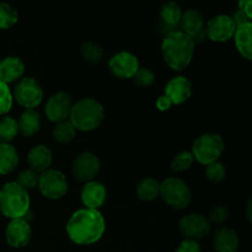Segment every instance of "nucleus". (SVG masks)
Instances as JSON below:
<instances>
[{
    "instance_id": "obj_1",
    "label": "nucleus",
    "mask_w": 252,
    "mask_h": 252,
    "mask_svg": "<svg viewBox=\"0 0 252 252\" xmlns=\"http://www.w3.org/2000/svg\"><path fill=\"white\" fill-rule=\"evenodd\" d=\"M106 219L100 211L80 208L74 212L65 224L69 240L79 246L98 243L105 235Z\"/></svg>"
},
{
    "instance_id": "obj_2",
    "label": "nucleus",
    "mask_w": 252,
    "mask_h": 252,
    "mask_svg": "<svg viewBox=\"0 0 252 252\" xmlns=\"http://www.w3.org/2000/svg\"><path fill=\"white\" fill-rule=\"evenodd\" d=\"M196 43L181 30L165 34L161 42V54L165 64L174 71H182L191 64Z\"/></svg>"
},
{
    "instance_id": "obj_3",
    "label": "nucleus",
    "mask_w": 252,
    "mask_h": 252,
    "mask_svg": "<svg viewBox=\"0 0 252 252\" xmlns=\"http://www.w3.org/2000/svg\"><path fill=\"white\" fill-rule=\"evenodd\" d=\"M105 120V107L100 101L93 97H83L75 101L69 115V122L80 132H93L102 125Z\"/></svg>"
},
{
    "instance_id": "obj_4",
    "label": "nucleus",
    "mask_w": 252,
    "mask_h": 252,
    "mask_svg": "<svg viewBox=\"0 0 252 252\" xmlns=\"http://www.w3.org/2000/svg\"><path fill=\"white\" fill-rule=\"evenodd\" d=\"M31 198L26 189H22L16 181H10L0 189V213L5 218H25L30 212Z\"/></svg>"
},
{
    "instance_id": "obj_5",
    "label": "nucleus",
    "mask_w": 252,
    "mask_h": 252,
    "mask_svg": "<svg viewBox=\"0 0 252 252\" xmlns=\"http://www.w3.org/2000/svg\"><path fill=\"white\" fill-rule=\"evenodd\" d=\"M224 149L225 144L220 135L217 133H203L196 138L192 144L191 153L194 161L207 166L212 162L218 161L224 153Z\"/></svg>"
},
{
    "instance_id": "obj_6",
    "label": "nucleus",
    "mask_w": 252,
    "mask_h": 252,
    "mask_svg": "<svg viewBox=\"0 0 252 252\" xmlns=\"http://www.w3.org/2000/svg\"><path fill=\"white\" fill-rule=\"evenodd\" d=\"M160 198L170 208L181 211L189 207L192 192L189 185L179 177H167L160 182Z\"/></svg>"
},
{
    "instance_id": "obj_7",
    "label": "nucleus",
    "mask_w": 252,
    "mask_h": 252,
    "mask_svg": "<svg viewBox=\"0 0 252 252\" xmlns=\"http://www.w3.org/2000/svg\"><path fill=\"white\" fill-rule=\"evenodd\" d=\"M12 97L25 110H34L42 103L44 93L38 81L32 76H24L11 90Z\"/></svg>"
},
{
    "instance_id": "obj_8",
    "label": "nucleus",
    "mask_w": 252,
    "mask_h": 252,
    "mask_svg": "<svg viewBox=\"0 0 252 252\" xmlns=\"http://www.w3.org/2000/svg\"><path fill=\"white\" fill-rule=\"evenodd\" d=\"M37 189L44 198L58 201L68 193V179L61 170L48 169L47 171L39 174Z\"/></svg>"
},
{
    "instance_id": "obj_9",
    "label": "nucleus",
    "mask_w": 252,
    "mask_h": 252,
    "mask_svg": "<svg viewBox=\"0 0 252 252\" xmlns=\"http://www.w3.org/2000/svg\"><path fill=\"white\" fill-rule=\"evenodd\" d=\"M101 171V161L96 154L83 152L74 159L71 164V176L78 182H90L96 180Z\"/></svg>"
},
{
    "instance_id": "obj_10",
    "label": "nucleus",
    "mask_w": 252,
    "mask_h": 252,
    "mask_svg": "<svg viewBox=\"0 0 252 252\" xmlns=\"http://www.w3.org/2000/svg\"><path fill=\"white\" fill-rule=\"evenodd\" d=\"M179 230L185 239L198 241L211 234L212 224L203 214L189 213L180 219Z\"/></svg>"
},
{
    "instance_id": "obj_11",
    "label": "nucleus",
    "mask_w": 252,
    "mask_h": 252,
    "mask_svg": "<svg viewBox=\"0 0 252 252\" xmlns=\"http://www.w3.org/2000/svg\"><path fill=\"white\" fill-rule=\"evenodd\" d=\"M73 103V97L65 91H58L53 94L49 96L44 105V115L47 120L54 125L69 120Z\"/></svg>"
},
{
    "instance_id": "obj_12",
    "label": "nucleus",
    "mask_w": 252,
    "mask_h": 252,
    "mask_svg": "<svg viewBox=\"0 0 252 252\" xmlns=\"http://www.w3.org/2000/svg\"><path fill=\"white\" fill-rule=\"evenodd\" d=\"M236 25L228 14H219L206 24L207 38L216 43H224L233 38Z\"/></svg>"
},
{
    "instance_id": "obj_13",
    "label": "nucleus",
    "mask_w": 252,
    "mask_h": 252,
    "mask_svg": "<svg viewBox=\"0 0 252 252\" xmlns=\"http://www.w3.org/2000/svg\"><path fill=\"white\" fill-rule=\"evenodd\" d=\"M139 68V59L129 51L117 52L108 61V70L117 79H133Z\"/></svg>"
},
{
    "instance_id": "obj_14",
    "label": "nucleus",
    "mask_w": 252,
    "mask_h": 252,
    "mask_svg": "<svg viewBox=\"0 0 252 252\" xmlns=\"http://www.w3.org/2000/svg\"><path fill=\"white\" fill-rule=\"evenodd\" d=\"M32 238L31 225L24 218L12 219L5 229V240L12 249H24Z\"/></svg>"
},
{
    "instance_id": "obj_15",
    "label": "nucleus",
    "mask_w": 252,
    "mask_h": 252,
    "mask_svg": "<svg viewBox=\"0 0 252 252\" xmlns=\"http://www.w3.org/2000/svg\"><path fill=\"white\" fill-rule=\"evenodd\" d=\"M164 95L174 106L187 102L192 96V83L187 76L176 75L170 79L164 89Z\"/></svg>"
},
{
    "instance_id": "obj_16",
    "label": "nucleus",
    "mask_w": 252,
    "mask_h": 252,
    "mask_svg": "<svg viewBox=\"0 0 252 252\" xmlns=\"http://www.w3.org/2000/svg\"><path fill=\"white\" fill-rule=\"evenodd\" d=\"M106 199H107V189L102 182L94 180L84 184L80 191V201L84 208L100 211L101 207L106 203Z\"/></svg>"
},
{
    "instance_id": "obj_17",
    "label": "nucleus",
    "mask_w": 252,
    "mask_h": 252,
    "mask_svg": "<svg viewBox=\"0 0 252 252\" xmlns=\"http://www.w3.org/2000/svg\"><path fill=\"white\" fill-rule=\"evenodd\" d=\"M212 245L216 252H238L240 239L235 229L229 226H219L213 234Z\"/></svg>"
},
{
    "instance_id": "obj_18",
    "label": "nucleus",
    "mask_w": 252,
    "mask_h": 252,
    "mask_svg": "<svg viewBox=\"0 0 252 252\" xmlns=\"http://www.w3.org/2000/svg\"><path fill=\"white\" fill-rule=\"evenodd\" d=\"M26 159L30 170L37 174H42L51 169V165L53 162V154L47 145L37 144L27 152Z\"/></svg>"
},
{
    "instance_id": "obj_19",
    "label": "nucleus",
    "mask_w": 252,
    "mask_h": 252,
    "mask_svg": "<svg viewBox=\"0 0 252 252\" xmlns=\"http://www.w3.org/2000/svg\"><path fill=\"white\" fill-rule=\"evenodd\" d=\"M26 65L20 57L9 56L0 61V81L6 85L17 83L25 76Z\"/></svg>"
},
{
    "instance_id": "obj_20",
    "label": "nucleus",
    "mask_w": 252,
    "mask_h": 252,
    "mask_svg": "<svg viewBox=\"0 0 252 252\" xmlns=\"http://www.w3.org/2000/svg\"><path fill=\"white\" fill-rule=\"evenodd\" d=\"M180 27H181V31L184 33L194 39L202 32L206 31V20H204L203 14L199 10L189 7L182 12Z\"/></svg>"
},
{
    "instance_id": "obj_21",
    "label": "nucleus",
    "mask_w": 252,
    "mask_h": 252,
    "mask_svg": "<svg viewBox=\"0 0 252 252\" xmlns=\"http://www.w3.org/2000/svg\"><path fill=\"white\" fill-rule=\"evenodd\" d=\"M233 38L239 54L246 61H252V22L236 26Z\"/></svg>"
},
{
    "instance_id": "obj_22",
    "label": "nucleus",
    "mask_w": 252,
    "mask_h": 252,
    "mask_svg": "<svg viewBox=\"0 0 252 252\" xmlns=\"http://www.w3.org/2000/svg\"><path fill=\"white\" fill-rule=\"evenodd\" d=\"M16 121L19 133L26 138L34 137L41 129V115L36 110H25Z\"/></svg>"
},
{
    "instance_id": "obj_23",
    "label": "nucleus",
    "mask_w": 252,
    "mask_h": 252,
    "mask_svg": "<svg viewBox=\"0 0 252 252\" xmlns=\"http://www.w3.org/2000/svg\"><path fill=\"white\" fill-rule=\"evenodd\" d=\"M20 162V155L12 144L0 143V175H10L16 170Z\"/></svg>"
},
{
    "instance_id": "obj_24",
    "label": "nucleus",
    "mask_w": 252,
    "mask_h": 252,
    "mask_svg": "<svg viewBox=\"0 0 252 252\" xmlns=\"http://www.w3.org/2000/svg\"><path fill=\"white\" fill-rule=\"evenodd\" d=\"M138 199L143 202H153L160 197V182L154 177H144L135 187Z\"/></svg>"
},
{
    "instance_id": "obj_25",
    "label": "nucleus",
    "mask_w": 252,
    "mask_h": 252,
    "mask_svg": "<svg viewBox=\"0 0 252 252\" xmlns=\"http://www.w3.org/2000/svg\"><path fill=\"white\" fill-rule=\"evenodd\" d=\"M182 7L176 1H166L160 7V19L170 27H176L180 25L182 17Z\"/></svg>"
},
{
    "instance_id": "obj_26",
    "label": "nucleus",
    "mask_w": 252,
    "mask_h": 252,
    "mask_svg": "<svg viewBox=\"0 0 252 252\" xmlns=\"http://www.w3.org/2000/svg\"><path fill=\"white\" fill-rule=\"evenodd\" d=\"M76 137V129L74 126L69 122V120L59 122L54 125L53 130H52V138L54 142L58 144H68L73 142L74 138Z\"/></svg>"
},
{
    "instance_id": "obj_27",
    "label": "nucleus",
    "mask_w": 252,
    "mask_h": 252,
    "mask_svg": "<svg viewBox=\"0 0 252 252\" xmlns=\"http://www.w3.org/2000/svg\"><path fill=\"white\" fill-rule=\"evenodd\" d=\"M81 58L89 64H98L105 57V51L98 43L93 41L84 42L80 47Z\"/></svg>"
},
{
    "instance_id": "obj_28",
    "label": "nucleus",
    "mask_w": 252,
    "mask_h": 252,
    "mask_svg": "<svg viewBox=\"0 0 252 252\" xmlns=\"http://www.w3.org/2000/svg\"><path fill=\"white\" fill-rule=\"evenodd\" d=\"M17 134H19L17 121L10 116H2L0 118V143L11 144Z\"/></svg>"
},
{
    "instance_id": "obj_29",
    "label": "nucleus",
    "mask_w": 252,
    "mask_h": 252,
    "mask_svg": "<svg viewBox=\"0 0 252 252\" xmlns=\"http://www.w3.org/2000/svg\"><path fill=\"white\" fill-rule=\"evenodd\" d=\"M19 21V12L7 2H0V30L14 27Z\"/></svg>"
},
{
    "instance_id": "obj_30",
    "label": "nucleus",
    "mask_w": 252,
    "mask_h": 252,
    "mask_svg": "<svg viewBox=\"0 0 252 252\" xmlns=\"http://www.w3.org/2000/svg\"><path fill=\"white\" fill-rule=\"evenodd\" d=\"M194 159L193 155L191 152H181L179 154H176L172 159L171 164H170V169L174 172H184L187 171L189 169H191V166L193 165Z\"/></svg>"
},
{
    "instance_id": "obj_31",
    "label": "nucleus",
    "mask_w": 252,
    "mask_h": 252,
    "mask_svg": "<svg viewBox=\"0 0 252 252\" xmlns=\"http://www.w3.org/2000/svg\"><path fill=\"white\" fill-rule=\"evenodd\" d=\"M204 174H206L207 180L209 182H212V184H220L226 177L225 165L219 161V160L216 162H212V164L206 166Z\"/></svg>"
},
{
    "instance_id": "obj_32",
    "label": "nucleus",
    "mask_w": 252,
    "mask_h": 252,
    "mask_svg": "<svg viewBox=\"0 0 252 252\" xmlns=\"http://www.w3.org/2000/svg\"><path fill=\"white\" fill-rule=\"evenodd\" d=\"M38 179L39 174L32 171L30 169H24L19 172L17 175L16 182L22 187L24 189H26L27 192L31 191V189H37L38 186Z\"/></svg>"
},
{
    "instance_id": "obj_33",
    "label": "nucleus",
    "mask_w": 252,
    "mask_h": 252,
    "mask_svg": "<svg viewBox=\"0 0 252 252\" xmlns=\"http://www.w3.org/2000/svg\"><path fill=\"white\" fill-rule=\"evenodd\" d=\"M14 105V97H12L11 89L9 85L0 81V117L6 116L11 111Z\"/></svg>"
},
{
    "instance_id": "obj_34",
    "label": "nucleus",
    "mask_w": 252,
    "mask_h": 252,
    "mask_svg": "<svg viewBox=\"0 0 252 252\" xmlns=\"http://www.w3.org/2000/svg\"><path fill=\"white\" fill-rule=\"evenodd\" d=\"M155 73L150 68H144V66H140L138 69V71L135 73V75L133 76L135 84H137L139 88H149L153 84L155 83Z\"/></svg>"
},
{
    "instance_id": "obj_35",
    "label": "nucleus",
    "mask_w": 252,
    "mask_h": 252,
    "mask_svg": "<svg viewBox=\"0 0 252 252\" xmlns=\"http://www.w3.org/2000/svg\"><path fill=\"white\" fill-rule=\"evenodd\" d=\"M229 209L224 206H216L209 211L208 214V220L212 225H223L226 220L229 219Z\"/></svg>"
},
{
    "instance_id": "obj_36",
    "label": "nucleus",
    "mask_w": 252,
    "mask_h": 252,
    "mask_svg": "<svg viewBox=\"0 0 252 252\" xmlns=\"http://www.w3.org/2000/svg\"><path fill=\"white\" fill-rule=\"evenodd\" d=\"M175 252H202V249L198 241L184 239V240L179 244V246H177L176 251Z\"/></svg>"
},
{
    "instance_id": "obj_37",
    "label": "nucleus",
    "mask_w": 252,
    "mask_h": 252,
    "mask_svg": "<svg viewBox=\"0 0 252 252\" xmlns=\"http://www.w3.org/2000/svg\"><path fill=\"white\" fill-rule=\"evenodd\" d=\"M155 106H157V108L160 111V112H166V111H169L170 108L172 107V103L171 101H170L169 98L162 94V95H160L159 97L157 98V101H155Z\"/></svg>"
},
{
    "instance_id": "obj_38",
    "label": "nucleus",
    "mask_w": 252,
    "mask_h": 252,
    "mask_svg": "<svg viewBox=\"0 0 252 252\" xmlns=\"http://www.w3.org/2000/svg\"><path fill=\"white\" fill-rule=\"evenodd\" d=\"M251 6H252V1L251 0H240L238 4V9L240 10L241 12H243L244 15H245L246 17H248L249 20L251 21L252 19V10H251Z\"/></svg>"
},
{
    "instance_id": "obj_39",
    "label": "nucleus",
    "mask_w": 252,
    "mask_h": 252,
    "mask_svg": "<svg viewBox=\"0 0 252 252\" xmlns=\"http://www.w3.org/2000/svg\"><path fill=\"white\" fill-rule=\"evenodd\" d=\"M230 17H231V19H233V21L235 22V25H236V26H239V25H243V24H245V22H251L250 20H249L248 17H246L245 15H244L243 12H241L240 10H239V9L234 10V11L231 12Z\"/></svg>"
},
{
    "instance_id": "obj_40",
    "label": "nucleus",
    "mask_w": 252,
    "mask_h": 252,
    "mask_svg": "<svg viewBox=\"0 0 252 252\" xmlns=\"http://www.w3.org/2000/svg\"><path fill=\"white\" fill-rule=\"evenodd\" d=\"M246 218H248L249 221L252 220V199L249 198L248 203H246V209H245Z\"/></svg>"
}]
</instances>
